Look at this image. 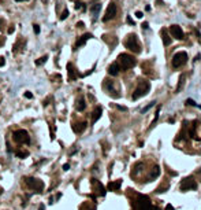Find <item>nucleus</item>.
Wrapping results in <instances>:
<instances>
[{"mask_svg": "<svg viewBox=\"0 0 201 210\" xmlns=\"http://www.w3.org/2000/svg\"><path fill=\"white\" fill-rule=\"evenodd\" d=\"M125 47L126 48H129L130 51L133 52H141V47H139L138 44V40H137V36L134 34V33H131V34H127V37L125 39Z\"/></svg>", "mask_w": 201, "mask_h": 210, "instance_id": "f257e3e1", "label": "nucleus"}, {"mask_svg": "<svg viewBox=\"0 0 201 210\" xmlns=\"http://www.w3.org/2000/svg\"><path fill=\"white\" fill-rule=\"evenodd\" d=\"M134 209L136 210H152L151 199L146 195H138L137 202L134 203Z\"/></svg>", "mask_w": 201, "mask_h": 210, "instance_id": "f03ea898", "label": "nucleus"}, {"mask_svg": "<svg viewBox=\"0 0 201 210\" xmlns=\"http://www.w3.org/2000/svg\"><path fill=\"white\" fill-rule=\"evenodd\" d=\"M119 62L120 65H122V69L123 70H127V69H131L136 66L137 61L134 56L129 55V54H120L119 55Z\"/></svg>", "mask_w": 201, "mask_h": 210, "instance_id": "7ed1b4c3", "label": "nucleus"}, {"mask_svg": "<svg viewBox=\"0 0 201 210\" xmlns=\"http://www.w3.org/2000/svg\"><path fill=\"white\" fill-rule=\"evenodd\" d=\"M149 82H146V81H139V84L138 87L136 88V91H134V94H133V100H137L139 99V98H142L145 96L148 92H149Z\"/></svg>", "mask_w": 201, "mask_h": 210, "instance_id": "20e7f679", "label": "nucleus"}, {"mask_svg": "<svg viewBox=\"0 0 201 210\" xmlns=\"http://www.w3.org/2000/svg\"><path fill=\"white\" fill-rule=\"evenodd\" d=\"M13 139L19 144H29L30 143V136L25 129H18L13 133Z\"/></svg>", "mask_w": 201, "mask_h": 210, "instance_id": "39448f33", "label": "nucleus"}, {"mask_svg": "<svg viewBox=\"0 0 201 210\" xmlns=\"http://www.w3.org/2000/svg\"><path fill=\"white\" fill-rule=\"evenodd\" d=\"M25 183L26 185L32 190H34L36 192H42L44 190V183L39 178H34V177H25Z\"/></svg>", "mask_w": 201, "mask_h": 210, "instance_id": "423d86ee", "label": "nucleus"}, {"mask_svg": "<svg viewBox=\"0 0 201 210\" xmlns=\"http://www.w3.org/2000/svg\"><path fill=\"white\" fill-rule=\"evenodd\" d=\"M188 62V54L183 51L181 52H177L175 55L172 56V66L174 68H181V66H183Z\"/></svg>", "mask_w": 201, "mask_h": 210, "instance_id": "0eeeda50", "label": "nucleus"}, {"mask_svg": "<svg viewBox=\"0 0 201 210\" xmlns=\"http://www.w3.org/2000/svg\"><path fill=\"white\" fill-rule=\"evenodd\" d=\"M115 15H116V4L112 2V3H110V6H108L107 11H105V15L103 16V21L104 22H108V21L112 20Z\"/></svg>", "mask_w": 201, "mask_h": 210, "instance_id": "6e6552de", "label": "nucleus"}, {"mask_svg": "<svg viewBox=\"0 0 201 210\" xmlns=\"http://www.w3.org/2000/svg\"><path fill=\"white\" fill-rule=\"evenodd\" d=\"M197 188V183L191 177H188L185 180H182L181 183V190L182 191H188V190H196Z\"/></svg>", "mask_w": 201, "mask_h": 210, "instance_id": "1a4fd4ad", "label": "nucleus"}, {"mask_svg": "<svg viewBox=\"0 0 201 210\" xmlns=\"http://www.w3.org/2000/svg\"><path fill=\"white\" fill-rule=\"evenodd\" d=\"M170 32H171L172 37H175L177 40H182V39H183V32H182V29L179 28L178 25H171V26H170Z\"/></svg>", "mask_w": 201, "mask_h": 210, "instance_id": "9d476101", "label": "nucleus"}, {"mask_svg": "<svg viewBox=\"0 0 201 210\" xmlns=\"http://www.w3.org/2000/svg\"><path fill=\"white\" fill-rule=\"evenodd\" d=\"M89 39H92V34H90V33H85V34H82L81 37L77 40V43H75V48H79V47H82V45H84L85 43L88 41Z\"/></svg>", "mask_w": 201, "mask_h": 210, "instance_id": "9b49d317", "label": "nucleus"}, {"mask_svg": "<svg viewBox=\"0 0 201 210\" xmlns=\"http://www.w3.org/2000/svg\"><path fill=\"white\" fill-rule=\"evenodd\" d=\"M92 184L94 185V188H96V191H97L99 195H101V196H104V195H105V188L103 187V184H101V183H99L96 178H92Z\"/></svg>", "mask_w": 201, "mask_h": 210, "instance_id": "f8f14e48", "label": "nucleus"}, {"mask_svg": "<svg viewBox=\"0 0 201 210\" xmlns=\"http://www.w3.org/2000/svg\"><path fill=\"white\" fill-rule=\"evenodd\" d=\"M67 73H68V78H70V80H75V78L78 77V73H77V70H75L73 63H67Z\"/></svg>", "mask_w": 201, "mask_h": 210, "instance_id": "ddd939ff", "label": "nucleus"}, {"mask_svg": "<svg viewBox=\"0 0 201 210\" xmlns=\"http://www.w3.org/2000/svg\"><path fill=\"white\" fill-rule=\"evenodd\" d=\"M119 70H120V66H119V63H116V62L111 63L110 68H108V73H110L111 76H118L119 74Z\"/></svg>", "mask_w": 201, "mask_h": 210, "instance_id": "4468645a", "label": "nucleus"}, {"mask_svg": "<svg viewBox=\"0 0 201 210\" xmlns=\"http://www.w3.org/2000/svg\"><path fill=\"white\" fill-rule=\"evenodd\" d=\"M86 129V122H78V124H74L73 125V130L75 133H81Z\"/></svg>", "mask_w": 201, "mask_h": 210, "instance_id": "2eb2a0df", "label": "nucleus"}, {"mask_svg": "<svg viewBox=\"0 0 201 210\" xmlns=\"http://www.w3.org/2000/svg\"><path fill=\"white\" fill-rule=\"evenodd\" d=\"M160 33H162L163 44H164V45H170V44H171V39H170L168 33H167V29H164V28H163V29L160 30Z\"/></svg>", "mask_w": 201, "mask_h": 210, "instance_id": "dca6fc26", "label": "nucleus"}, {"mask_svg": "<svg viewBox=\"0 0 201 210\" xmlns=\"http://www.w3.org/2000/svg\"><path fill=\"white\" fill-rule=\"evenodd\" d=\"M101 113H103V109H101L100 106H97L96 109H94V111H93V116H92V122H97V120L101 117Z\"/></svg>", "mask_w": 201, "mask_h": 210, "instance_id": "f3484780", "label": "nucleus"}, {"mask_svg": "<svg viewBox=\"0 0 201 210\" xmlns=\"http://www.w3.org/2000/svg\"><path fill=\"white\" fill-rule=\"evenodd\" d=\"M75 109H77L78 111H84L85 109H86V103H85V99H84V98H82V96L77 100V104H75Z\"/></svg>", "mask_w": 201, "mask_h": 210, "instance_id": "a211bd4d", "label": "nucleus"}, {"mask_svg": "<svg viewBox=\"0 0 201 210\" xmlns=\"http://www.w3.org/2000/svg\"><path fill=\"white\" fill-rule=\"evenodd\" d=\"M120 184H122V180L113 181V183H110V184H108V187H107V188H108L110 191H116V190H119Z\"/></svg>", "mask_w": 201, "mask_h": 210, "instance_id": "6ab92c4d", "label": "nucleus"}, {"mask_svg": "<svg viewBox=\"0 0 201 210\" xmlns=\"http://www.w3.org/2000/svg\"><path fill=\"white\" fill-rule=\"evenodd\" d=\"M159 175H160V168H159V166H155V168L151 170V173H149V178H152V180H153V178H156Z\"/></svg>", "mask_w": 201, "mask_h": 210, "instance_id": "aec40b11", "label": "nucleus"}, {"mask_svg": "<svg viewBox=\"0 0 201 210\" xmlns=\"http://www.w3.org/2000/svg\"><path fill=\"white\" fill-rule=\"evenodd\" d=\"M100 10H101V4L100 3H94L93 6L90 7V11L94 14V15H97V14L100 13Z\"/></svg>", "mask_w": 201, "mask_h": 210, "instance_id": "412c9836", "label": "nucleus"}, {"mask_svg": "<svg viewBox=\"0 0 201 210\" xmlns=\"http://www.w3.org/2000/svg\"><path fill=\"white\" fill-rule=\"evenodd\" d=\"M104 88L107 91H110V94L111 92H113V82L110 80H105V82H104Z\"/></svg>", "mask_w": 201, "mask_h": 210, "instance_id": "4be33fe9", "label": "nucleus"}, {"mask_svg": "<svg viewBox=\"0 0 201 210\" xmlns=\"http://www.w3.org/2000/svg\"><path fill=\"white\" fill-rule=\"evenodd\" d=\"M15 154L18 158H26V157H29V151H23V150H16Z\"/></svg>", "mask_w": 201, "mask_h": 210, "instance_id": "5701e85b", "label": "nucleus"}, {"mask_svg": "<svg viewBox=\"0 0 201 210\" xmlns=\"http://www.w3.org/2000/svg\"><path fill=\"white\" fill-rule=\"evenodd\" d=\"M155 103H156V102H151V103L148 104V106H145V107H144V109H142V114H145L146 111H148V110H149V109H151V107H153V106H155Z\"/></svg>", "mask_w": 201, "mask_h": 210, "instance_id": "b1692460", "label": "nucleus"}, {"mask_svg": "<svg viewBox=\"0 0 201 210\" xmlns=\"http://www.w3.org/2000/svg\"><path fill=\"white\" fill-rule=\"evenodd\" d=\"M85 8H86V7H85V4H82V3H75V10H84L85 11Z\"/></svg>", "mask_w": 201, "mask_h": 210, "instance_id": "393cba45", "label": "nucleus"}, {"mask_svg": "<svg viewBox=\"0 0 201 210\" xmlns=\"http://www.w3.org/2000/svg\"><path fill=\"white\" fill-rule=\"evenodd\" d=\"M44 62H47V56H41V58H40L39 61H36V65H37V66H40V65H42Z\"/></svg>", "mask_w": 201, "mask_h": 210, "instance_id": "a878e982", "label": "nucleus"}, {"mask_svg": "<svg viewBox=\"0 0 201 210\" xmlns=\"http://www.w3.org/2000/svg\"><path fill=\"white\" fill-rule=\"evenodd\" d=\"M183 80H185V77H183V76H181V78H179V84H178V87H177V92H179L182 84H183Z\"/></svg>", "mask_w": 201, "mask_h": 210, "instance_id": "bb28decb", "label": "nucleus"}, {"mask_svg": "<svg viewBox=\"0 0 201 210\" xmlns=\"http://www.w3.org/2000/svg\"><path fill=\"white\" fill-rule=\"evenodd\" d=\"M67 16H68V10H65V11H63V14L60 15V20L63 21V20H66Z\"/></svg>", "mask_w": 201, "mask_h": 210, "instance_id": "cd10ccee", "label": "nucleus"}, {"mask_svg": "<svg viewBox=\"0 0 201 210\" xmlns=\"http://www.w3.org/2000/svg\"><path fill=\"white\" fill-rule=\"evenodd\" d=\"M186 104H189V106H197L194 100H191V99H188V100H186Z\"/></svg>", "mask_w": 201, "mask_h": 210, "instance_id": "c85d7f7f", "label": "nucleus"}, {"mask_svg": "<svg viewBox=\"0 0 201 210\" xmlns=\"http://www.w3.org/2000/svg\"><path fill=\"white\" fill-rule=\"evenodd\" d=\"M33 29H34V33H36V34H39V33H40V28H39V25H34V26H33Z\"/></svg>", "mask_w": 201, "mask_h": 210, "instance_id": "c756f323", "label": "nucleus"}, {"mask_svg": "<svg viewBox=\"0 0 201 210\" xmlns=\"http://www.w3.org/2000/svg\"><path fill=\"white\" fill-rule=\"evenodd\" d=\"M136 16H137V18H142L144 14L141 13V11H137V13H136Z\"/></svg>", "mask_w": 201, "mask_h": 210, "instance_id": "7c9ffc66", "label": "nucleus"}, {"mask_svg": "<svg viewBox=\"0 0 201 210\" xmlns=\"http://www.w3.org/2000/svg\"><path fill=\"white\" fill-rule=\"evenodd\" d=\"M25 98H27V99H32L33 95L30 94V92H25Z\"/></svg>", "mask_w": 201, "mask_h": 210, "instance_id": "2f4dec72", "label": "nucleus"}, {"mask_svg": "<svg viewBox=\"0 0 201 210\" xmlns=\"http://www.w3.org/2000/svg\"><path fill=\"white\" fill-rule=\"evenodd\" d=\"M116 109H118V110H122V111H126L127 110L126 107H123V106H116Z\"/></svg>", "mask_w": 201, "mask_h": 210, "instance_id": "473e14b6", "label": "nucleus"}, {"mask_svg": "<svg viewBox=\"0 0 201 210\" xmlns=\"http://www.w3.org/2000/svg\"><path fill=\"white\" fill-rule=\"evenodd\" d=\"M126 21H127V22L130 23V25H134V21L131 20V18H130V16H127V20H126Z\"/></svg>", "mask_w": 201, "mask_h": 210, "instance_id": "72a5a7b5", "label": "nucleus"}, {"mask_svg": "<svg viewBox=\"0 0 201 210\" xmlns=\"http://www.w3.org/2000/svg\"><path fill=\"white\" fill-rule=\"evenodd\" d=\"M4 63H6V61H4V58H3V56H0V66H3Z\"/></svg>", "mask_w": 201, "mask_h": 210, "instance_id": "f704fd0d", "label": "nucleus"}, {"mask_svg": "<svg viewBox=\"0 0 201 210\" xmlns=\"http://www.w3.org/2000/svg\"><path fill=\"white\" fill-rule=\"evenodd\" d=\"M68 169H70V165H68V164L63 165V170H68Z\"/></svg>", "mask_w": 201, "mask_h": 210, "instance_id": "c9c22d12", "label": "nucleus"}, {"mask_svg": "<svg viewBox=\"0 0 201 210\" xmlns=\"http://www.w3.org/2000/svg\"><path fill=\"white\" fill-rule=\"evenodd\" d=\"M148 28H149V25H148L146 22H144L142 23V29H148Z\"/></svg>", "mask_w": 201, "mask_h": 210, "instance_id": "e433bc0d", "label": "nucleus"}, {"mask_svg": "<svg viewBox=\"0 0 201 210\" xmlns=\"http://www.w3.org/2000/svg\"><path fill=\"white\" fill-rule=\"evenodd\" d=\"M14 30H15V28H14V26H11L10 29H8V33L11 34V33H14Z\"/></svg>", "mask_w": 201, "mask_h": 210, "instance_id": "4c0bfd02", "label": "nucleus"}, {"mask_svg": "<svg viewBox=\"0 0 201 210\" xmlns=\"http://www.w3.org/2000/svg\"><path fill=\"white\" fill-rule=\"evenodd\" d=\"M77 26H78V28H84L85 25H84V22H78V23H77Z\"/></svg>", "mask_w": 201, "mask_h": 210, "instance_id": "58836bf2", "label": "nucleus"}, {"mask_svg": "<svg viewBox=\"0 0 201 210\" xmlns=\"http://www.w3.org/2000/svg\"><path fill=\"white\" fill-rule=\"evenodd\" d=\"M165 210H174V207H172L171 205H167V207H165Z\"/></svg>", "mask_w": 201, "mask_h": 210, "instance_id": "ea45409f", "label": "nucleus"}, {"mask_svg": "<svg viewBox=\"0 0 201 210\" xmlns=\"http://www.w3.org/2000/svg\"><path fill=\"white\" fill-rule=\"evenodd\" d=\"M156 4H157V6H162L163 2H162V0H156Z\"/></svg>", "mask_w": 201, "mask_h": 210, "instance_id": "a19ab883", "label": "nucleus"}, {"mask_svg": "<svg viewBox=\"0 0 201 210\" xmlns=\"http://www.w3.org/2000/svg\"><path fill=\"white\" fill-rule=\"evenodd\" d=\"M44 207H45V206H44V205H40V207H39V210H44Z\"/></svg>", "mask_w": 201, "mask_h": 210, "instance_id": "79ce46f5", "label": "nucleus"}, {"mask_svg": "<svg viewBox=\"0 0 201 210\" xmlns=\"http://www.w3.org/2000/svg\"><path fill=\"white\" fill-rule=\"evenodd\" d=\"M1 28H3V21L0 20V30H1Z\"/></svg>", "mask_w": 201, "mask_h": 210, "instance_id": "37998d69", "label": "nucleus"}, {"mask_svg": "<svg viewBox=\"0 0 201 210\" xmlns=\"http://www.w3.org/2000/svg\"><path fill=\"white\" fill-rule=\"evenodd\" d=\"M3 43H4V39L3 37H0V44H3Z\"/></svg>", "mask_w": 201, "mask_h": 210, "instance_id": "c03bdc74", "label": "nucleus"}, {"mask_svg": "<svg viewBox=\"0 0 201 210\" xmlns=\"http://www.w3.org/2000/svg\"><path fill=\"white\" fill-rule=\"evenodd\" d=\"M16 2H25V0H16Z\"/></svg>", "mask_w": 201, "mask_h": 210, "instance_id": "a18cd8bd", "label": "nucleus"}, {"mask_svg": "<svg viewBox=\"0 0 201 210\" xmlns=\"http://www.w3.org/2000/svg\"><path fill=\"white\" fill-rule=\"evenodd\" d=\"M1 192H3V190H1V188H0V194H1Z\"/></svg>", "mask_w": 201, "mask_h": 210, "instance_id": "49530a36", "label": "nucleus"}]
</instances>
